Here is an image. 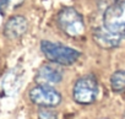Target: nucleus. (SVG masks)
<instances>
[{
	"label": "nucleus",
	"mask_w": 125,
	"mask_h": 119,
	"mask_svg": "<svg viewBox=\"0 0 125 119\" xmlns=\"http://www.w3.org/2000/svg\"><path fill=\"white\" fill-rule=\"evenodd\" d=\"M41 50L49 62L64 66L75 64L81 55L80 52L74 48L66 47L60 43H53L50 41H42Z\"/></svg>",
	"instance_id": "obj_1"
},
{
	"label": "nucleus",
	"mask_w": 125,
	"mask_h": 119,
	"mask_svg": "<svg viewBox=\"0 0 125 119\" xmlns=\"http://www.w3.org/2000/svg\"><path fill=\"white\" fill-rule=\"evenodd\" d=\"M56 22L59 28L69 37H79L85 31V21L81 14L71 8H64L58 14Z\"/></svg>",
	"instance_id": "obj_2"
},
{
	"label": "nucleus",
	"mask_w": 125,
	"mask_h": 119,
	"mask_svg": "<svg viewBox=\"0 0 125 119\" xmlns=\"http://www.w3.org/2000/svg\"><path fill=\"white\" fill-rule=\"evenodd\" d=\"M103 26L114 34L125 37V0L110 4L103 15Z\"/></svg>",
	"instance_id": "obj_3"
},
{
	"label": "nucleus",
	"mask_w": 125,
	"mask_h": 119,
	"mask_svg": "<svg viewBox=\"0 0 125 119\" xmlns=\"http://www.w3.org/2000/svg\"><path fill=\"white\" fill-rule=\"evenodd\" d=\"M98 82L94 76L86 75L80 77L73 88V97L80 104H91L97 99Z\"/></svg>",
	"instance_id": "obj_4"
},
{
	"label": "nucleus",
	"mask_w": 125,
	"mask_h": 119,
	"mask_svg": "<svg viewBox=\"0 0 125 119\" xmlns=\"http://www.w3.org/2000/svg\"><path fill=\"white\" fill-rule=\"evenodd\" d=\"M28 96L32 103L45 108L56 107L61 102V95L52 86L45 85H37L32 87L30 90Z\"/></svg>",
	"instance_id": "obj_5"
},
{
	"label": "nucleus",
	"mask_w": 125,
	"mask_h": 119,
	"mask_svg": "<svg viewBox=\"0 0 125 119\" xmlns=\"http://www.w3.org/2000/svg\"><path fill=\"white\" fill-rule=\"evenodd\" d=\"M62 77H64V74L60 68L53 64H44L38 69L34 80L38 85L53 86L61 82Z\"/></svg>",
	"instance_id": "obj_6"
},
{
	"label": "nucleus",
	"mask_w": 125,
	"mask_h": 119,
	"mask_svg": "<svg viewBox=\"0 0 125 119\" xmlns=\"http://www.w3.org/2000/svg\"><path fill=\"white\" fill-rule=\"evenodd\" d=\"M28 30V21L25 16L14 15L11 16L4 26V36L9 39L21 38Z\"/></svg>",
	"instance_id": "obj_7"
},
{
	"label": "nucleus",
	"mask_w": 125,
	"mask_h": 119,
	"mask_svg": "<svg viewBox=\"0 0 125 119\" xmlns=\"http://www.w3.org/2000/svg\"><path fill=\"white\" fill-rule=\"evenodd\" d=\"M22 77H23V70L20 66H15L10 69L3 77V82H1V87L5 95L8 96L16 95L22 85Z\"/></svg>",
	"instance_id": "obj_8"
},
{
	"label": "nucleus",
	"mask_w": 125,
	"mask_h": 119,
	"mask_svg": "<svg viewBox=\"0 0 125 119\" xmlns=\"http://www.w3.org/2000/svg\"><path fill=\"white\" fill-rule=\"evenodd\" d=\"M93 41L94 43H97L101 48L103 49H113L116 48L120 43H121V37L114 34L113 32H110L109 30H107L104 26L97 27L96 30H93Z\"/></svg>",
	"instance_id": "obj_9"
},
{
	"label": "nucleus",
	"mask_w": 125,
	"mask_h": 119,
	"mask_svg": "<svg viewBox=\"0 0 125 119\" xmlns=\"http://www.w3.org/2000/svg\"><path fill=\"white\" fill-rule=\"evenodd\" d=\"M110 86H112L113 91H115V92H121L125 90V71L124 70H118L112 74Z\"/></svg>",
	"instance_id": "obj_10"
},
{
	"label": "nucleus",
	"mask_w": 125,
	"mask_h": 119,
	"mask_svg": "<svg viewBox=\"0 0 125 119\" xmlns=\"http://www.w3.org/2000/svg\"><path fill=\"white\" fill-rule=\"evenodd\" d=\"M38 119H58V114L53 109L43 107L38 112Z\"/></svg>",
	"instance_id": "obj_11"
},
{
	"label": "nucleus",
	"mask_w": 125,
	"mask_h": 119,
	"mask_svg": "<svg viewBox=\"0 0 125 119\" xmlns=\"http://www.w3.org/2000/svg\"><path fill=\"white\" fill-rule=\"evenodd\" d=\"M25 0H8V6L10 9H16V8H20L22 4H23Z\"/></svg>",
	"instance_id": "obj_12"
},
{
	"label": "nucleus",
	"mask_w": 125,
	"mask_h": 119,
	"mask_svg": "<svg viewBox=\"0 0 125 119\" xmlns=\"http://www.w3.org/2000/svg\"><path fill=\"white\" fill-rule=\"evenodd\" d=\"M6 9H9V6H8V0H0V12L3 14V11H5Z\"/></svg>",
	"instance_id": "obj_13"
},
{
	"label": "nucleus",
	"mask_w": 125,
	"mask_h": 119,
	"mask_svg": "<svg viewBox=\"0 0 125 119\" xmlns=\"http://www.w3.org/2000/svg\"><path fill=\"white\" fill-rule=\"evenodd\" d=\"M124 119H125V114H124Z\"/></svg>",
	"instance_id": "obj_14"
}]
</instances>
